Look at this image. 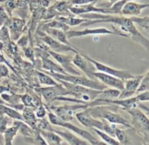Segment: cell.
I'll list each match as a JSON object with an SVG mask.
<instances>
[{"label":"cell","mask_w":149,"mask_h":145,"mask_svg":"<svg viewBox=\"0 0 149 145\" xmlns=\"http://www.w3.org/2000/svg\"><path fill=\"white\" fill-rule=\"evenodd\" d=\"M79 16L83 18L88 19L87 21L84 22V24H81V26H88L100 23H111L119 26L122 32L127 33V34L132 37V40L143 46L147 50H149L148 39L137 29L135 23L132 22L130 18L104 15L103 13H87L79 15Z\"/></svg>","instance_id":"1"},{"label":"cell","mask_w":149,"mask_h":145,"mask_svg":"<svg viewBox=\"0 0 149 145\" xmlns=\"http://www.w3.org/2000/svg\"><path fill=\"white\" fill-rule=\"evenodd\" d=\"M45 72L49 74L54 79H60L61 80L69 82V83H74V84L77 85H80L84 86V87L89 88L91 89H95V90H103L108 88V86L100 83L99 80H92V79L88 78V77H81L80 75H74V74H59V73L51 72V71H45Z\"/></svg>","instance_id":"2"},{"label":"cell","mask_w":149,"mask_h":145,"mask_svg":"<svg viewBox=\"0 0 149 145\" xmlns=\"http://www.w3.org/2000/svg\"><path fill=\"white\" fill-rule=\"evenodd\" d=\"M48 118H49V120L50 122V123H52V125H60V126H62L63 128H66L68 131H73L75 134H78L79 136H80L81 137L84 138L86 141H88L89 143H90L91 144L94 145H103V144H106V143H103L102 141H98L97 140V139L95 137H93L91 134L88 132V131H85L84 129H81V128H79L77 125H73V124L70 123L69 122H67V121H63V120H61V118H58L55 113L50 111V112H48Z\"/></svg>","instance_id":"3"},{"label":"cell","mask_w":149,"mask_h":145,"mask_svg":"<svg viewBox=\"0 0 149 145\" xmlns=\"http://www.w3.org/2000/svg\"><path fill=\"white\" fill-rule=\"evenodd\" d=\"M87 109L90 115L94 118H99L101 119L103 118V119L109 121L111 123L119 124V125H122L127 128H132V125L122 115H119L111 109H108L107 107H103V106L97 107L96 106H95V107L94 106L90 108L87 107Z\"/></svg>","instance_id":"4"},{"label":"cell","mask_w":149,"mask_h":145,"mask_svg":"<svg viewBox=\"0 0 149 145\" xmlns=\"http://www.w3.org/2000/svg\"><path fill=\"white\" fill-rule=\"evenodd\" d=\"M132 117V125L134 128H136L143 136L145 141H148V134H149V122L148 118L146 115L138 109V107L132 108V109L126 110Z\"/></svg>","instance_id":"5"},{"label":"cell","mask_w":149,"mask_h":145,"mask_svg":"<svg viewBox=\"0 0 149 145\" xmlns=\"http://www.w3.org/2000/svg\"><path fill=\"white\" fill-rule=\"evenodd\" d=\"M39 34V38L41 40L45 43L46 46L47 47V49L50 50L54 51L56 53H66V52H74L75 53H79L77 48L75 47L70 46V45H65V44L61 43V42H58L56 39L52 38L47 34L44 33L42 31H39L38 32Z\"/></svg>","instance_id":"6"},{"label":"cell","mask_w":149,"mask_h":145,"mask_svg":"<svg viewBox=\"0 0 149 145\" xmlns=\"http://www.w3.org/2000/svg\"><path fill=\"white\" fill-rule=\"evenodd\" d=\"M84 58H85L87 61H90V63L93 64L95 67L96 70H97L98 71L100 72L106 73V74H110V75L114 76V77H118V78H120L122 80H126L127 79L132 78L134 77V75H132L130 71H125V70H119L116 69H113L112 67H109V66L106 65L104 64H102V63L98 62L97 61H95L94 59L91 58L90 57L87 56V55H84V54L81 53Z\"/></svg>","instance_id":"7"},{"label":"cell","mask_w":149,"mask_h":145,"mask_svg":"<svg viewBox=\"0 0 149 145\" xmlns=\"http://www.w3.org/2000/svg\"><path fill=\"white\" fill-rule=\"evenodd\" d=\"M68 39L73 37H81L84 36H88V35H98V34H114L118 36H125V37H130L127 34H125L122 32H115V31H111L106 28H97V29H85L81 31H67L65 32Z\"/></svg>","instance_id":"8"},{"label":"cell","mask_w":149,"mask_h":145,"mask_svg":"<svg viewBox=\"0 0 149 145\" xmlns=\"http://www.w3.org/2000/svg\"><path fill=\"white\" fill-rule=\"evenodd\" d=\"M88 107L87 104H75V105H63L60 106H50V110L55 113L57 116L63 121L69 122L74 120V112L77 109H85Z\"/></svg>","instance_id":"9"},{"label":"cell","mask_w":149,"mask_h":145,"mask_svg":"<svg viewBox=\"0 0 149 145\" xmlns=\"http://www.w3.org/2000/svg\"><path fill=\"white\" fill-rule=\"evenodd\" d=\"M36 90H39V92L43 96L46 102L49 104L55 101L56 98L58 96H67V95L70 96L69 92L62 85L59 84V83L56 85L36 89Z\"/></svg>","instance_id":"10"},{"label":"cell","mask_w":149,"mask_h":145,"mask_svg":"<svg viewBox=\"0 0 149 145\" xmlns=\"http://www.w3.org/2000/svg\"><path fill=\"white\" fill-rule=\"evenodd\" d=\"M46 50L48 53L58 63L60 66L65 70V72H68L69 74H74V75H80L79 71H77L74 68V64H73V58L68 55H63L60 53L54 52L46 48Z\"/></svg>","instance_id":"11"},{"label":"cell","mask_w":149,"mask_h":145,"mask_svg":"<svg viewBox=\"0 0 149 145\" xmlns=\"http://www.w3.org/2000/svg\"><path fill=\"white\" fill-rule=\"evenodd\" d=\"M95 3H90L83 5H72L68 8V10L75 15H79L87 13H103V14H113L110 8H102L95 6Z\"/></svg>","instance_id":"12"},{"label":"cell","mask_w":149,"mask_h":145,"mask_svg":"<svg viewBox=\"0 0 149 145\" xmlns=\"http://www.w3.org/2000/svg\"><path fill=\"white\" fill-rule=\"evenodd\" d=\"M143 75L134 76L132 78L127 79L125 80V86L123 90L120 91L119 96L117 99H124L127 98L132 97L137 91L138 86H139L140 82L143 78Z\"/></svg>","instance_id":"13"},{"label":"cell","mask_w":149,"mask_h":145,"mask_svg":"<svg viewBox=\"0 0 149 145\" xmlns=\"http://www.w3.org/2000/svg\"><path fill=\"white\" fill-rule=\"evenodd\" d=\"M93 75L100 83L106 85V86H109V87L118 89L119 90H123L124 86H125V80H122L120 78L106 74V73L100 72V71H98V72L95 71L93 73Z\"/></svg>","instance_id":"14"},{"label":"cell","mask_w":149,"mask_h":145,"mask_svg":"<svg viewBox=\"0 0 149 145\" xmlns=\"http://www.w3.org/2000/svg\"><path fill=\"white\" fill-rule=\"evenodd\" d=\"M72 61L74 66L79 68L87 76L88 78L92 79V80H97L93 75V73L95 72L96 70L95 66L92 63H90V61H87L85 58H84L81 55V54L80 53V52L76 53L74 58H73Z\"/></svg>","instance_id":"15"},{"label":"cell","mask_w":149,"mask_h":145,"mask_svg":"<svg viewBox=\"0 0 149 145\" xmlns=\"http://www.w3.org/2000/svg\"><path fill=\"white\" fill-rule=\"evenodd\" d=\"M76 118L79 122L81 123L84 126L87 128H96L103 131V123L102 121L98 120L92 116L89 112L87 107L85 108L82 112L76 113Z\"/></svg>","instance_id":"16"},{"label":"cell","mask_w":149,"mask_h":145,"mask_svg":"<svg viewBox=\"0 0 149 145\" xmlns=\"http://www.w3.org/2000/svg\"><path fill=\"white\" fill-rule=\"evenodd\" d=\"M26 21L24 19L17 18H13L10 19L8 24L9 33H10V38H12L13 41H16L20 38L24 29Z\"/></svg>","instance_id":"17"},{"label":"cell","mask_w":149,"mask_h":145,"mask_svg":"<svg viewBox=\"0 0 149 145\" xmlns=\"http://www.w3.org/2000/svg\"><path fill=\"white\" fill-rule=\"evenodd\" d=\"M149 7L148 4H140L134 1H130L122 7L120 15H122L138 16L141 11Z\"/></svg>","instance_id":"18"},{"label":"cell","mask_w":149,"mask_h":145,"mask_svg":"<svg viewBox=\"0 0 149 145\" xmlns=\"http://www.w3.org/2000/svg\"><path fill=\"white\" fill-rule=\"evenodd\" d=\"M54 132L58 134L62 139H65L69 144L71 145H87L88 141L79 139L74 134L68 131H59V130L53 129Z\"/></svg>","instance_id":"19"},{"label":"cell","mask_w":149,"mask_h":145,"mask_svg":"<svg viewBox=\"0 0 149 145\" xmlns=\"http://www.w3.org/2000/svg\"><path fill=\"white\" fill-rule=\"evenodd\" d=\"M22 117L23 121L25 123L31 127L33 131L38 130L37 128V118L34 113V109L31 107L25 106L24 109L22 110Z\"/></svg>","instance_id":"20"},{"label":"cell","mask_w":149,"mask_h":145,"mask_svg":"<svg viewBox=\"0 0 149 145\" xmlns=\"http://www.w3.org/2000/svg\"><path fill=\"white\" fill-rule=\"evenodd\" d=\"M49 54L47 53L45 55L42 56V68L47 71H51V72L59 73V74H68L65 71V70L59 65L56 64L52 60L49 59Z\"/></svg>","instance_id":"21"},{"label":"cell","mask_w":149,"mask_h":145,"mask_svg":"<svg viewBox=\"0 0 149 145\" xmlns=\"http://www.w3.org/2000/svg\"><path fill=\"white\" fill-rule=\"evenodd\" d=\"M42 30L45 31V32H46V34H47L48 35H49V36H52V38L56 39L58 42H61V43L65 44V45H70V46H73V45L68 42V38H67L66 34H65V32H64L63 31L60 30V29H55V28L47 27V26H43Z\"/></svg>","instance_id":"22"},{"label":"cell","mask_w":149,"mask_h":145,"mask_svg":"<svg viewBox=\"0 0 149 145\" xmlns=\"http://www.w3.org/2000/svg\"><path fill=\"white\" fill-rule=\"evenodd\" d=\"M39 130V129H38ZM41 136L43 137L47 144L49 145H60L63 141V139L54 132L53 131H45V130H39Z\"/></svg>","instance_id":"23"},{"label":"cell","mask_w":149,"mask_h":145,"mask_svg":"<svg viewBox=\"0 0 149 145\" xmlns=\"http://www.w3.org/2000/svg\"><path fill=\"white\" fill-rule=\"evenodd\" d=\"M19 129V125L17 123V120L13 122V125L10 128H7L5 131H4V142L5 144L7 145H11L12 142H13V139H14L15 137L17 135L18 133Z\"/></svg>","instance_id":"24"},{"label":"cell","mask_w":149,"mask_h":145,"mask_svg":"<svg viewBox=\"0 0 149 145\" xmlns=\"http://www.w3.org/2000/svg\"><path fill=\"white\" fill-rule=\"evenodd\" d=\"M55 19H57L58 20L63 22L68 26H78V25L82 24L84 22L87 21L88 19L83 18H76L74 17V15L71 16H63V15H58L55 17Z\"/></svg>","instance_id":"25"},{"label":"cell","mask_w":149,"mask_h":145,"mask_svg":"<svg viewBox=\"0 0 149 145\" xmlns=\"http://www.w3.org/2000/svg\"><path fill=\"white\" fill-rule=\"evenodd\" d=\"M36 74L37 76L38 80H39V83L43 85H47V86H52L56 85L58 83H57L56 80H54L52 77H51L49 74H47L46 72H42V71H36Z\"/></svg>","instance_id":"26"},{"label":"cell","mask_w":149,"mask_h":145,"mask_svg":"<svg viewBox=\"0 0 149 145\" xmlns=\"http://www.w3.org/2000/svg\"><path fill=\"white\" fill-rule=\"evenodd\" d=\"M0 114H4L14 120L23 121V117H22L21 114L17 112V110L10 107V106L9 107V106H4V105H0Z\"/></svg>","instance_id":"27"},{"label":"cell","mask_w":149,"mask_h":145,"mask_svg":"<svg viewBox=\"0 0 149 145\" xmlns=\"http://www.w3.org/2000/svg\"><path fill=\"white\" fill-rule=\"evenodd\" d=\"M121 90L118 89H104L97 96L95 99H117Z\"/></svg>","instance_id":"28"},{"label":"cell","mask_w":149,"mask_h":145,"mask_svg":"<svg viewBox=\"0 0 149 145\" xmlns=\"http://www.w3.org/2000/svg\"><path fill=\"white\" fill-rule=\"evenodd\" d=\"M92 129L100 137V139L103 140V141L106 142V144H111V145H119L120 144L118 141H116L114 138L110 136L109 134H108L107 133L104 132L102 130L98 129V128H93Z\"/></svg>","instance_id":"29"},{"label":"cell","mask_w":149,"mask_h":145,"mask_svg":"<svg viewBox=\"0 0 149 145\" xmlns=\"http://www.w3.org/2000/svg\"><path fill=\"white\" fill-rule=\"evenodd\" d=\"M26 1L32 13L39 8L42 7L46 8L49 4V0H26Z\"/></svg>","instance_id":"30"},{"label":"cell","mask_w":149,"mask_h":145,"mask_svg":"<svg viewBox=\"0 0 149 145\" xmlns=\"http://www.w3.org/2000/svg\"><path fill=\"white\" fill-rule=\"evenodd\" d=\"M17 123L19 125L18 131H20V134L26 137H32L34 135V131L29 125L25 123L22 120H17Z\"/></svg>","instance_id":"31"},{"label":"cell","mask_w":149,"mask_h":145,"mask_svg":"<svg viewBox=\"0 0 149 145\" xmlns=\"http://www.w3.org/2000/svg\"><path fill=\"white\" fill-rule=\"evenodd\" d=\"M115 137H116L118 141H119L120 144H132L130 139L127 137L125 131L120 129V128H116V130H115Z\"/></svg>","instance_id":"32"},{"label":"cell","mask_w":149,"mask_h":145,"mask_svg":"<svg viewBox=\"0 0 149 145\" xmlns=\"http://www.w3.org/2000/svg\"><path fill=\"white\" fill-rule=\"evenodd\" d=\"M130 18L134 23L138 24L140 27H141L143 29H146V30L148 32L149 29L148 16H146V17H143V18H139L138 17V16H132Z\"/></svg>","instance_id":"33"},{"label":"cell","mask_w":149,"mask_h":145,"mask_svg":"<svg viewBox=\"0 0 149 145\" xmlns=\"http://www.w3.org/2000/svg\"><path fill=\"white\" fill-rule=\"evenodd\" d=\"M44 26H47V27L50 28H55V29H60V30L63 31L64 32H66L67 31H68L69 29V26L68 25H66L65 23H64L63 22L61 21V20H58L57 19H55L54 20L49 22V23H46Z\"/></svg>","instance_id":"34"},{"label":"cell","mask_w":149,"mask_h":145,"mask_svg":"<svg viewBox=\"0 0 149 145\" xmlns=\"http://www.w3.org/2000/svg\"><path fill=\"white\" fill-rule=\"evenodd\" d=\"M149 90V71H148L143 75V78L140 82L139 86L137 89L136 93H142V92Z\"/></svg>","instance_id":"35"},{"label":"cell","mask_w":149,"mask_h":145,"mask_svg":"<svg viewBox=\"0 0 149 145\" xmlns=\"http://www.w3.org/2000/svg\"><path fill=\"white\" fill-rule=\"evenodd\" d=\"M102 123H103V131L107 133L112 137H115V130H116V124L111 123L106 120L102 118Z\"/></svg>","instance_id":"36"},{"label":"cell","mask_w":149,"mask_h":145,"mask_svg":"<svg viewBox=\"0 0 149 145\" xmlns=\"http://www.w3.org/2000/svg\"><path fill=\"white\" fill-rule=\"evenodd\" d=\"M135 1V0H119V1L113 3L112 5H111V7H109V8H110L111 10L113 12V14H120V12L122 7H123L126 3H127L128 1Z\"/></svg>","instance_id":"37"},{"label":"cell","mask_w":149,"mask_h":145,"mask_svg":"<svg viewBox=\"0 0 149 145\" xmlns=\"http://www.w3.org/2000/svg\"><path fill=\"white\" fill-rule=\"evenodd\" d=\"M20 100L23 102V104L25 106H27V107H31L33 108V109H35L36 107V105L34 104V101H33V98L29 94H24L22 95V96H20Z\"/></svg>","instance_id":"38"},{"label":"cell","mask_w":149,"mask_h":145,"mask_svg":"<svg viewBox=\"0 0 149 145\" xmlns=\"http://www.w3.org/2000/svg\"><path fill=\"white\" fill-rule=\"evenodd\" d=\"M37 128L39 130H45V131H53L50 123L47 120L43 118H39L37 120Z\"/></svg>","instance_id":"39"},{"label":"cell","mask_w":149,"mask_h":145,"mask_svg":"<svg viewBox=\"0 0 149 145\" xmlns=\"http://www.w3.org/2000/svg\"><path fill=\"white\" fill-rule=\"evenodd\" d=\"M10 19L4 8L0 7V26H7L10 21Z\"/></svg>","instance_id":"40"},{"label":"cell","mask_w":149,"mask_h":145,"mask_svg":"<svg viewBox=\"0 0 149 145\" xmlns=\"http://www.w3.org/2000/svg\"><path fill=\"white\" fill-rule=\"evenodd\" d=\"M34 113H35V115H36V117L37 119L45 118V115H46V113H47L45 106H44V105L42 104H39L34 109Z\"/></svg>","instance_id":"41"},{"label":"cell","mask_w":149,"mask_h":145,"mask_svg":"<svg viewBox=\"0 0 149 145\" xmlns=\"http://www.w3.org/2000/svg\"><path fill=\"white\" fill-rule=\"evenodd\" d=\"M3 99L6 101V102H9L10 104H13V105L17 104H18L19 101H20V96H15V95H13V96H9V95L6 94V93H3L1 95Z\"/></svg>","instance_id":"42"},{"label":"cell","mask_w":149,"mask_h":145,"mask_svg":"<svg viewBox=\"0 0 149 145\" xmlns=\"http://www.w3.org/2000/svg\"><path fill=\"white\" fill-rule=\"evenodd\" d=\"M9 123L8 118L4 116V114H0V133L3 134L7 128V123Z\"/></svg>","instance_id":"43"},{"label":"cell","mask_w":149,"mask_h":145,"mask_svg":"<svg viewBox=\"0 0 149 145\" xmlns=\"http://www.w3.org/2000/svg\"><path fill=\"white\" fill-rule=\"evenodd\" d=\"M5 8L7 13L11 15V13L15 9V0H7L5 2Z\"/></svg>","instance_id":"44"},{"label":"cell","mask_w":149,"mask_h":145,"mask_svg":"<svg viewBox=\"0 0 149 145\" xmlns=\"http://www.w3.org/2000/svg\"><path fill=\"white\" fill-rule=\"evenodd\" d=\"M23 52H24L25 55L28 58L31 60V61L34 62V58H33V50L32 49L31 47H26V48H23Z\"/></svg>","instance_id":"45"},{"label":"cell","mask_w":149,"mask_h":145,"mask_svg":"<svg viewBox=\"0 0 149 145\" xmlns=\"http://www.w3.org/2000/svg\"><path fill=\"white\" fill-rule=\"evenodd\" d=\"M97 0H71V4L72 5H83V4L95 3Z\"/></svg>","instance_id":"46"},{"label":"cell","mask_w":149,"mask_h":145,"mask_svg":"<svg viewBox=\"0 0 149 145\" xmlns=\"http://www.w3.org/2000/svg\"><path fill=\"white\" fill-rule=\"evenodd\" d=\"M17 45L22 47L23 48L27 47L28 41H29V38L27 36H23L20 37V39H17Z\"/></svg>","instance_id":"47"},{"label":"cell","mask_w":149,"mask_h":145,"mask_svg":"<svg viewBox=\"0 0 149 145\" xmlns=\"http://www.w3.org/2000/svg\"><path fill=\"white\" fill-rule=\"evenodd\" d=\"M9 74V70L7 66L0 64V77H7Z\"/></svg>","instance_id":"48"},{"label":"cell","mask_w":149,"mask_h":145,"mask_svg":"<svg viewBox=\"0 0 149 145\" xmlns=\"http://www.w3.org/2000/svg\"><path fill=\"white\" fill-rule=\"evenodd\" d=\"M3 62H4V63H5V64H7V65H8V66H10V68H11L13 70V71H15L14 69H13V67H12L10 65V64H9V63H7V61H6V60H5V58H4V56H3V55H1V53H0V63H3Z\"/></svg>","instance_id":"49"},{"label":"cell","mask_w":149,"mask_h":145,"mask_svg":"<svg viewBox=\"0 0 149 145\" xmlns=\"http://www.w3.org/2000/svg\"><path fill=\"white\" fill-rule=\"evenodd\" d=\"M8 90H9L8 88L5 87V86L0 85V93H2L5 91H8Z\"/></svg>","instance_id":"50"},{"label":"cell","mask_w":149,"mask_h":145,"mask_svg":"<svg viewBox=\"0 0 149 145\" xmlns=\"http://www.w3.org/2000/svg\"><path fill=\"white\" fill-rule=\"evenodd\" d=\"M97 1H99V0H97ZM109 1H110V3H111V5H112V4H113V3H115V2H116V1H119V0H109Z\"/></svg>","instance_id":"51"}]
</instances>
